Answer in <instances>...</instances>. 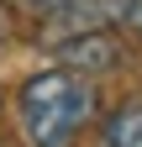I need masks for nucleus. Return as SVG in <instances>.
I'll use <instances>...</instances> for the list:
<instances>
[{
  "instance_id": "20e7f679",
  "label": "nucleus",
  "mask_w": 142,
  "mask_h": 147,
  "mask_svg": "<svg viewBox=\"0 0 142 147\" xmlns=\"http://www.w3.org/2000/svg\"><path fill=\"white\" fill-rule=\"evenodd\" d=\"M116 16H121V26H126L137 42H142V0H121V5H116Z\"/></svg>"
},
{
  "instance_id": "f03ea898",
  "label": "nucleus",
  "mask_w": 142,
  "mask_h": 147,
  "mask_svg": "<svg viewBox=\"0 0 142 147\" xmlns=\"http://www.w3.org/2000/svg\"><path fill=\"white\" fill-rule=\"evenodd\" d=\"M58 63L63 68H74V74H111L121 63V42L105 26H84V32H68L63 42H58Z\"/></svg>"
},
{
  "instance_id": "f257e3e1",
  "label": "nucleus",
  "mask_w": 142,
  "mask_h": 147,
  "mask_svg": "<svg viewBox=\"0 0 142 147\" xmlns=\"http://www.w3.org/2000/svg\"><path fill=\"white\" fill-rule=\"evenodd\" d=\"M95 110H100L95 79L63 68V63L32 74L16 89V121H21L26 147H74L84 137V126L95 121Z\"/></svg>"
},
{
  "instance_id": "39448f33",
  "label": "nucleus",
  "mask_w": 142,
  "mask_h": 147,
  "mask_svg": "<svg viewBox=\"0 0 142 147\" xmlns=\"http://www.w3.org/2000/svg\"><path fill=\"white\" fill-rule=\"evenodd\" d=\"M16 5H26V11H47V16H58L68 5H79V0H16Z\"/></svg>"
},
{
  "instance_id": "423d86ee",
  "label": "nucleus",
  "mask_w": 142,
  "mask_h": 147,
  "mask_svg": "<svg viewBox=\"0 0 142 147\" xmlns=\"http://www.w3.org/2000/svg\"><path fill=\"white\" fill-rule=\"evenodd\" d=\"M0 116H5V95H0Z\"/></svg>"
},
{
  "instance_id": "7ed1b4c3",
  "label": "nucleus",
  "mask_w": 142,
  "mask_h": 147,
  "mask_svg": "<svg viewBox=\"0 0 142 147\" xmlns=\"http://www.w3.org/2000/svg\"><path fill=\"white\" fill-rule=\"evenodd\" d=\"M100 147H142V100L116 105L100 121Z\"/></svg>"
}]
</instances>
